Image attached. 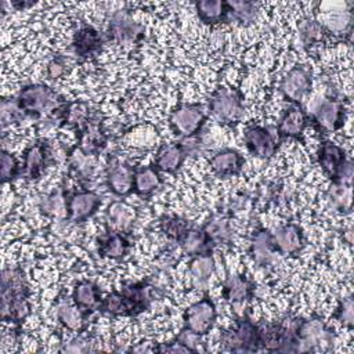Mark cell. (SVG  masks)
I'll use <instances>...</instances> for the list:
<instances>
[{
  "label": "cell",
  "instance_id": "cell-32",
  "mask_svg": "<svg viewBox=\"0 0 354 354\" xmlns=\"http://www.w3.org/2000/svg\"><path fill=\"white\" fill-rule=\"evenodd\" d=\"M57 317L61 321V324L71 329V330H79L82 324H83V318L82 314L79 311V307L76 308L75 306L69 304L65 300L58 301L57 304Z\"/></svg>",
  "mask_w": 354,
  "mask_h": 354
},
{
  "label": "cell",
  "instance_id": "cell-8",
  "mask_svg": "<svg viewBox=\"0 0 354 354\" xmlns=\"http://www.w3.org/2000/svg\"><path fill=\"white\" fill-rule=\"evenodd\" d=\"M296 336L301 351L313 350L317 344L330 340L332 332L326 328L322 319L308 318L296 322Z\"/></svg>",
  "mask_w": 354,
  "mask_h": 354
},
{
  "label": "cell",
  "instance_id": "cell-15",
  "mask_svg": "<svg viewBox=\"0 0 354 354\" xmlns=\"http://www.w3.org/2000/svg\"><path fill=\"white\" fill-rule=\"evenodd\" d=\"M212 171L218 177H231L239 173L243 165L242 155L231 148L216 152L209 160Z\"/></svg>",
  "mask_w": 354,
  "mask_h": 354
},
{
  "label": "cell",
  "instance_id": "cell-11",
  "mask_svg": "<svg viewBox=\"0 0 354 354\" xmlns=\"http://www.w3.org/2000/svg\"><path fill=\"white\" fill-rule=\"evenodd\" d=\"M243 140L248 151L257 158H270L277 149L274 136L268 129L261 126H250L245 130Z\"/></svg>",
  "mask_w": 354,
  "mask_h": 354
},
{
  "label": "cell",
  "instance_id": "cell-4",
  "mask_svg": "<svg viewBox=\"0 0 354 354\" xmlns=\"http://www.w3.org/2000/svg\"><path fill=\"white\" fill-rule=\"evenodd\" d=\"M223 343L227 350L234 353H252L260 346L259 328L248 318H241L236 325L224 333Z\"/></svg>",
  "mask_w": 354,
  "mask_h": 354
},
{
  "label": "cell",
  "instance_id": "cell-14",
  "mask_svg": "<svg viewBox=\"0 0 354 354\" xmlns=\"http://www.w3.org/2000/svg\"><path fill=\"white\" fill-rule=\"evenodd\" d=\"M272 235V242L275 250L283 254H295L303 246V234L297 224L288 223L275 230Z\"/></svg>",
  "mask_w": 354,
  "mask_h": 354
},
{
  "label": "cell",
  "instance_id": "cell-45",
  "mask_svg": "<svg viewBox=\"0 0 354 354\" xmlns=\"http://www.w3.org/2000/svg\"><path fill=\"white\" fill-rule=\"evenodd\" d=\"M64 72V64L58 59H54L48 64V76L51 79H57Z\"/></svg>",
  "mask_w": 354,
  "mask_h": 354
},
{
  "label": "cell",
  "instance_id": "cell-5",
  "mask_svg": "<svg viewBox=\"0 0 354 354\" xmlns=\"http://www.w3.org/2000/svg\"><path fill=\"white\" fill-rule=\"evenodd\" d=\"M206 119L205 111L198 104H183L170 115V127L183 137H191L198 133Z\"/></svg>",
  "mask_w": 354,
  "mask_h": 354
},
{
  "label": "cell",
  "instance_id": "cell-46",
  "mask_svg": "<svg viewBox=\"0 0 354 354\" xmlns=\"http://www.w3.org/2000/svg\"><path fill=\"white\" fill-rule=\"evenodd\" d=\"M155 348L149 347V343H140L138 346L133 347V351L136 353H149V351H153Z\"/></svg>",
  "mask_w": 354,
  "mask_h": 354
},
{
  "label": "cell",
  "instance_id": "cell-17",
  "mask_svg": "<svg viewBox=\"0 0 354 354\" xmlns=\"http://www.w3.org/2000/svg\"><path fill=\"white\" fill-rule=\"evenodd\" d=\"M136 210L124 202H112L106 210V223L111 231L124 232L133 225Z\"/></svg>",
  "mask_w": 354,
  "mask_h": 354
},
{
  "label": "cell",
  "instance_id": "cell-34",
  "mask_svg": "<svg viewBox=\"0 0 354 354\" xmlns=\"http://www.w3.org/2000/svg\"><path fill=\"white\" fill-rule=\"evenodd\" d=\"M259 3L254 1H227V15H232L239 22H252L256 17Z\"/></svg>",
  "mask_w": 354,
  "mask_h": 354
},
{
  "label": "cell",
  "instance_id": "cell-19",
  "mask_svg": "<svg viewBox=\"0 0 354 354\" xmlns=\"http://www.w3.org/2000/svg\"><path fill=\"white\" fill-rule=\"evenodd\" d=\"M307 118L299 106H292L285 111L278 124L279 137H300L306 129Z\"/></svg>",
  "mask_w": 354,
  "mask_h": 354
},
{
  "label": "cell",
  "instance_id": "cell-23",
  "mask_svg": "<svg viewBox=\"0 0 354 354\" xmlns=\"http://www.w3.org/2000/svg\"><path fill=\"white\" fill-rule=\"evenodd\" d=\"M48 153L46 145L33 144L25 152L24 171L29 178H37L47 165Z\"/></svg>",
  "mask_w": 354,
  "mask_h": 354
},
{
  "label": "cell",
  "instance_id": "cell-35",
  "mask_svg": "<svg viewBox=\"0 0 354 354\" xmlns=\"http://www.w3.org/2000/svg\"><path fill=\"white\" fill-rule=\"evenodd\" d=\"M351 21L353 17L350 11H330L325 15V21L321 25L324 26V29L326 28L328 30L339 35L350 29Z\"/></svg>",
  "mask_w": 354,
  "mask_h": 354
},
{
  "label": "cell",
  "instance_id": "cell-20",
  "mask_svg": "<svg viewBox=\"0 0 354 354\" xmlns=\"http://www.w3.org/2000/svg\"><path fill=\"white\" fill-rule=\"evenodd\" d=\"M214 267V259L210 256V253L194 256L188 267L192 285L196 288H203L213 275Z\"/></svg>",
  "mask_w": 354,
  "mask_h": 354
},
{
  "label": "cell",
  "instance_id": "cell-9",
  "mask_svg": "<svg viewBox=\"0 0 354 354\" xmlns=\"http://www.w3.org/2000/svg\"><path fill=\"white\" fill-rule=\"evenodd\" d=\"M351 160L346 158L344 151L330 142L325 141L318 151V163L325 174H328L333 183H339L343 174V170Z\"/></svg>",
  "mask_w": 354,
  "mask_h": 354
},
{
  "label": "cell",
  "instance_id": "cell-12",
  "mask_svg": "<svg viewBox=\"0 0 354 354\" xmlns=\"http://www.w3.org/2000/svg\"><path fill=\"white\" fill-rule=\"evenodd\" d=\"M108 32L113 40L119 43H129L138 39V36L142 33V28L131 18L127 11L119 10L112 14Z\"/></svg>",
  "mask_w": 354,
  "mask_h": 354
},
{
  "label": "cell",
  "instance_id": "cell-6",
  "mask_svg": "<svg viewBox=\"0 0 354 354\" xmlns=\"http://www.w3.org/2000/svg\"><path fill=\"white\" fill-rule=\"evenodd\" d=\"M216 306L209 297H203L199 301L191 304L184 313L185 328L198 333L205 335L210 330L216 321Z\"/></svg>",
  "mask_w": 354,
  "mask_h": 354
},
{
  "label": "cell",
  "instance_id": "cell-18",
  "mask_svg": "<svg viewBox=\"0 0 354 354\" xmlns=\"http://www.w3.org/2000/svg\"><path fill=\"white\" fill-rule=\"evenodd\" d=\"M253 283L245 275H231L225 279L223 286V296L230 303H243L250 299Z\"/></svg>",
  "mask_w": 354,
  "mask_h": 354
},
{
  "label": "cell",
  "instance_id": "cell-26",
  "mask_svg": "<svg viewBox=\"0 0 354 354\" xmlns=\"http://www.w3.org/2000/svg\"><path fill=\"white\" fill-rule=\"evenodd\" d=\"M178 242H180L184 253L191 254V256L207 253V249L210 248L209 238L203 228L202 230L188 228V231L181 236V239Z\"/></svg>",
  "mask_w": 354,
  "mask_h": 354
},
{
  "label": "cell",
  "instance_id": "cell-37",
  "mask_svg": "<svg viewBox=\"0 0 354 354\" xmlns=\"http://www.w3.org/2000/svg\"><path fill=\"white\" fill-rule=\"evenodd\" d=\"M299 33L306 44H311L322 37L324 26L315 19H303L299 26Z\"/></svg>",
  "mask_w": 354,
  "mask_h": 354
},
{
  "label": "cell",
  "instance_id": "cell-28",
  "mask_svg": "<svg viewBox=\"0 0 354 354\" xmlns=\"http://www.w3.org/2000/svg\"><path fill=\"white\" fill-rule=\"evenodd\" d=\"M101 43H102V40H101L100 33L91 26H84L75 35L73 47L79 55L86 57L88 54L97 51L101 47Z\"/></svg>",
  "mask_w": 354,
  "mask_h": 354
},
{
  "label": "cell",
  "instance_id": "cell-42",
  "mask_svg": "<svg viewBox=\"0 0 354 354\" xmlns=\"http://www.w3.org/2000/svg\"><path fill=\"white\" fill-rule=\"evenodd\" d=\"M177 340H180L183 344H185L192 353H196L201 350V335L184 328L181 333L177 336Z\"/></svg>",
  "mask_w": 354,
  "mask_h": 354
},
{
  "label": "cell",
  "instance_id": "cell-31",
  "mask_svg": "<svg viewBox=\"0 0 354 354\" xmlns=\"http://www.w3.org/2000/svg\"><path fill=\"white\" fill-rule=\"evenodd\" d=\"M329 205L339 212H348L351 207V184L333 183L328 191Z\"/></svg>",
  "mask_w": 354,
  "mask_h": 354
},
{
  "label": "cell",
  "instance_id": "cell-29",
  "mask_svg": "<svg viewBox=\"0 0 354 354\" xmlns=\"http://www.w3.org/2000/svg\"><path fill=\"white\" fill-rule=\"evenodd\" d=\"M195 10L199 18L206 24L220 22L227 17V3L221 0H201L195 3Z\"/></svg>",
  "mask_w": 354,
  "mask_h": 354
},
{
  "label": "cell",
  "instance_id": "cell-24",
  "mask_svg": "<svg viewBox=\"0 0 354 354\" xmlns=\"http://www.w3.org/2000/svg\"><path fill=\"white\" fill-rule=\"evenodd\" d=\"M100 254L108 259H122L129 250V241L122 232L111 231L100 239Z\"/></svg>",
  "mask_w": 354,
  "mask_h": 354
},
{
  "label": "cell",
  "instance_id": "cell-13",
  "mask_svg": "<svg viewBox=\"0 0 354 354\" xmlns=\"http://www.w3.org/2000/svg\"><path fill=\"white\" fill-rule=\"evenodd\" d=\"M313 112L317 123L328 131L339 129L344 119L343 104L333 98H324L315 105Z\"/></svg>",
  "mask_w": 354,
  "mask_h": 354
},
{
  "label": "cell",
  "instance_id": "cell-38",
  "mask_svg": "<svg viewBox=\"0 0 354 354\" xmlns=\"http://www.w3.org/2000/svg\"><path fill=\"white\" fill-rule=\"evenodd\" d=\"M188 228L189 225L187 224V221L178 217H165L162 220V231L167 236L177 241L181 239V236L188 231Z\"/></svg>",
  "mask_w": 354,
  "mask_h": 354
},
{
  "label": "cell",
  "instance_id": "cell-25",
  "mask_svg": "<svg viewBox=\"0 0 354 354\" xmlns=\"http://www.w3.org/2000/svg\"><path fill=\"white\" fill-rule=\"evenodd\" d=\"M162 183L159 170L152 166H145L138 169L134 173V185L133 189L142 196L152 194Z\"/></svg>",
  "mask_w": 354,
  "mask_h": 354
},
{
  "label": "cell",
  "instance_id": "cell-43",
  "mask_svg": "<svg viewBox=\"0 0 354 354\" xmlns=\"http://www.w3.org/2000/svg\"><path fill=\"white\" fill-rule=\"evenodd\" d=\"M93 344L88 339L83 337V336H79V337H75L73 340H71L64 348L62 351L65 353H87V351H93Z\"/></svg>",
  "mask_w": 354,
  "mask_h": 354
},
{
  "label": "cell",
  "instance_id": "cell-3",
  "mask_svg": "<svg viewBox=\"0 0 354 354\" xmlns=\"http://www.w3.org/2000/svg\"><path fill=\"white\" fill-rule=\"evenodd\" d=\"M209 112L220 124L238 122L245 112L241 94L230 87L217 88L209 100Z\"/></svg>",
  "mask_w": 354,
  "mask_h": 354
},
{
  "label": "cell",
  "instance_id": "cell-7",
  "mask_svg": "<svg viewBox=\"0 0 354 354\" xmlns=\"http://www.w3.org/2000/svg\"><path fill=\"white\" fill-rule=\"evenodd\" d=\"M311 73L303 65L293 66L281 82L282 94L292 102H300L311 90Z\"/></svg>",
  "mask_w": 354,
  "mask_h": 354
},
{
  "label": "cell",
  "instance_id": "cell-44",
  "mask_svg": "<svg viewBox=\"0 0 354 354\" xmlns=\"http://www.w3.org/2000/svg\"><path fill=\"white\" fill-rule=\"evenodd\" d=\"M158 350H159V351H166V353H189V351H191V350H189L185 344H183L180 340H177V342H174V343H170V344H167V346L159 347Z\"/></svg>",
  "mask_w": 354,
  "mask_h": 354
},
{
  "label": "cell",
  "instance_id": "cell-1",
  "mask_svg": "<svg viewBox=\"0 0 354 354\" xmlns=\"http://www.w3.org/2000/svg\"><path fill=\"white\" fill-rule=\"evenodd\" d=\"M29 313L28 285L18 267H6L1 277V318L21 321Z\"/></svg>",
  "mask_w": 354,
  "mask_h": 354
},
{
  "label": "cell",
  "instance_id": "cell-30",
  "mask_svg": "<svg viewBox=\"0 0 354 354\" xmlns=\"http://www.w3.org/2000/svg\"><path fill=\"white\" fill-rule=\"evenodd\" d=\"M98 310L109 315H131L134 314L130 301L123 292H112L98 304Z\"/></svg>",
  "mask_w": 354,
  "mask_h": 354
},
{
  "label": "cell",
  "instance_id": "cell-10",
  "mask_svg": "<svg viewBox=\"0 0 354 354\" xmlns=\"http://www.w3.org/2000/svg\"><path fill=\"white\" fill-rule=\"evenodd\" d=\"M101 205V198L94 191H79L68 199V218L82 223L90 218Z\"/></svg>",
  "mask_w": 354,
  "mask_h": 354
},
{
  "label": "cell",
  "instance_id": "cell-27",
  "mask_svg": "<svg viewBox=\"0 0 354 354\" xmlns=\"http://www.w3.org/2000/svg\"><path fill=\"white\" fill-rule=\"evenodd\" d=\"M72 299L79 308H94L100 304V290L91 281H80L73 288Z\"/></svg>",
  "mask_w": 354,
  "mask_h": 354
},
{
  "label": "cell",
  "instance_id": "cell-41",
  "mask_svg": "<svg viewBox=\"0 0 354 354\" xmlns=\"http://www.w3.org/2000/svg\"><path fill=\"white\" fill-rule=\"evenodd\" d=\"M336 317L343 325H346L348 328L353 326V300H351V296H347L340 301V304L337 307Z\"/></svg>",
  "mask_w": 354,
  "mask_h": 354
},
{
  "label": "cell",
  "instance_id": "cell-16",
  "mask_svg": "<svg viewBox=\"0 0 354 354\" xmlns=\"http://www.w3.org/2000/svg\"><path fill=\"white\" fill-rule=\"evenodd\" d=\"M134 170L126 163H115L108 169L106 183L109 189L118 195H127L134 185Z\"/></svg>",
  "mask_w": 354,
  "mask_h": 354
},
{
  "label": "cell",
  "instance_id": "cell-40",
  "mask_svg": "<svg viewBox=\"0 0 354 354\" xmlns=\"http://www.w3.org/2000/svg\"><path fill=\"white\" fill-rule=\"evenodd\" d=\"M18 173V162L7 151H3L1 153V178L3 181H8Z\"/></svg>",
  "mask_w": 354,
  "mask_h": 354
},
{
  "label": "cell",
  "instance_id": "cell-36",
  "mask_svg": "<svg viewBox=\"0 0 354 354\" xmlns=\"http://www.w3.org/2000/svg\"><path fill=\"white\" fill-rule=\"evenodd\" d=\"M41 209L47 216L51 217H62L68 214V201L64 198V195L57 191L50 194L41 203Z\"/></svg>",
  "mask_w": 354,
  "mask_h": 354
},
{
  "label": "cell",
  "instance_id": "cell-21",
  "mask_svg": "<svg viewBox=\"0 0 354 354\" xmlns=\"http://www.w3.org/2000/svg\"><path fill=\"white\" fill-rule=\"evenodd\" d=\"M185 156L187 155L181 144L162 145L156 153V169L166 173H173L181 166Z\"/></svg>",
  "mask_w": 354,
  "mask_h": 354
},
{
  "label": "cell",
  "instance_id": "cell-39",
  "mask_svg": "<svg viewBox=\"0 0 354 354\" xmlns=\"http://www.w3.org/2000/svg\"><path fill=\"white\" fill-rule=\"evenodd\" d=\"M21 109L18 106L17 98H4L1 101V124L6 127L8 123L11 124L12 122L18 120L21 115Z\"/></svg>",
  "mask_w": 354,
  "mask_h": 354
},
{
  "label": "cell",
  "instance_id": "cell-33",
  "mask_svg": "<svg viewBox=\"0 0 354 354\" xmlns=\"http://www.w3.org/2000/svg\"><path fill=\"white\" fill-rule=\"evenodd\" d=\"M203 230L209 238V242H213V243L227 242L232 234L230 223L224 217H216L209 220L203 227Z\"/></svg>",
  "mask_w": 354,
  "mask_h": 354
},
{
  "label": "cell",
  "instance_id": "cell-22",
  "mask_svg": "<svg viewBox=\"0 0 354 354\" xmlns=\"http://www.w3.org/2000/svg\"><path fill=\"white\" fill-rule=\"evenodd\" d=\"M274 250L275 246L272 242V235L267 230H259L253 235L250 243V253L253 260L260 266H266L272 259Z\"/></svg>",
  "mask_w": 354,
  "mask_h": 354
},
{
  "label": "cell",
  "instance_id": "cell-2",
  "mask_svg": "<svg viewBox=\"0 0 354 354\" xmlns=\"http://www.w3.org/2000/svg\"><path fill=\"white\" fill-rule=\"evenodd\" d=\"M17 102L22 113L37 116L40 113L58 109L61 97L48 86L30 84L18 93Z\"/></svg>",
  "mask_w": 354,
  "mask_h": 354
}]
</instances>
